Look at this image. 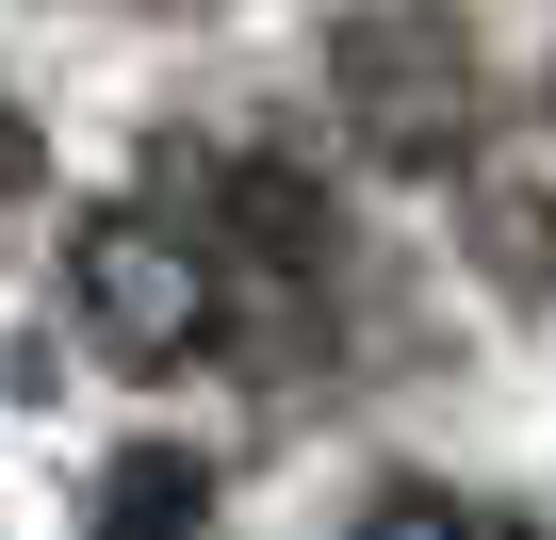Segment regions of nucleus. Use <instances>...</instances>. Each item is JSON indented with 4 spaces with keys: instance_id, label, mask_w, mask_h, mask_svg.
<instances>
[{
    "instance_id": "4",
    "label": "nucleus",
    "mask_w": 556,
    "mask_h": 540,
    "mask_svg": "<svg viewBox=\"0 0 556 540\" xmlns=\"http://www.w3.org/2000/svg\"><path fill=\"white\" fill-rule=\"evenodd\" d=\"M99 540H213V475L197 459H115L99 475Z\"/></svg>"
},
{
    "instance_id": "1",
    "label": "nucleus",
    "mask_w": 556,
    "mask_h": 540,
    "mask_svg": "<svg viewBox=\"0 0 556 540\" xmlns=\"http://www.w3.org/2000/svg\"><path fill=\"white\" fill-rule=\"evenodd\" d=\"M66 312H83V344L115 361V377H180L197 344H213V246H180L164 213H83V246H66Z\"/></svg>"
},
{
    "instance_id": "6",
    "label": "nucleus",
    "mask_w": 556,
    "mask_h": 540,
    "mask_svg": "<svg viewBox=\"0 0 556 540\" xmlns=\"http://www.w3.org/2000/svg\"><path fill=\"white\" fill-rule=\"evenodd\" d=\"M34 164H50V148H34V115H17V99H0V197H17Z\"/></svg>"
},
{
    "instance_id": "2",
    "label": "nucleus",
    "mask_w": 556,
    "mask_h": 540,
    "mask_svg": "<svg viewBox=\"0 0 556 540\" xmlns=\"http://www.w3.org/2000/svg\"><path fill=\"white\" fill-rule=\"evenodd\" d=\"M328 83H344L361 148H393V164H475V50H458V17H344Z\"/></svg>"
},
{
    "instance_id": "3",
    "label": "nucleus",
    "mask_w": 556,
    "mask_h": 540,
    "mask_svg": "<svg viewBox=\"0 0 556 540\" xmlns=\"http://www.w3.org/2000/svg\"><path fill=\"white\" fill-rule=\"evenodd\" d=\"M475 246H491L507 296H556V197H540L523 164H475Z\"/></svg>"
},
{
    "instance_id": "5",
    "label": "nucleus",
    "mask_w": 556,
    "mask_h": 540,
    "mask_svg": "<svg viewBox=\"0 0 556 540\" xmlns=\"http://www.w3.org/2000/svg\"><path fill=\"white\" fill-rule=\"evenodd\" d=\"M344 540H475V507H458V491H377Z\"/></svg>"
}]
</instances>
